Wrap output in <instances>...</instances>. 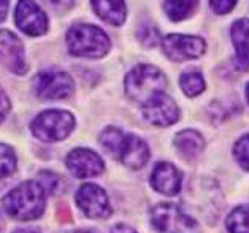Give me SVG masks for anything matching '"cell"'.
<instances>
[{
    "label": "cell",
    "instance_id": "obj_1",
    "mask_svg": "<svg viewBox=\"0 0 249 233\" xmlns=\"http://www.w3.org/2000/svg\"><path fill=\"white\" fill-rule=\"evenodd\" d=\"M100 144L111 157L125 167L140 170L149 161V146L137 135L124 133L116 127H108L100 135Z\"/></svg>",
    "mask_w": 249,
    "mask_h": 233
},
{
    "label": "cell",
    "instance_id": "obj_2",
    "mask_svg": "<svg viewBox=\"0 0 249 233\" xmlns=\"http://www.w3.org/2000/svg\"><path fill=\"white\" fill-rule=\"evenodd\" d=\"M3 210L11 219L34 220L45 213L46 192L37 181H26L5 195Z\"/></svg>",
    "mask_w": 249,
    "mask_h": 233
},
{
    "label": "cell",
    "instance_id": "obj_3",
    "mask_svg": "<svg viewBox=\"0 0 249 233\" xmlns=\"http://www.w3.org/2000/svg\"><path fill=\"white\" fill-rule=\"evenodd\" d=\"M67 45L73 56L78 57H103L110 50V40L102 29L80 24L73 26L67 34Z\"/></svg>",
    "mask_w": 249,
    "mask_h": 233
},
{
    "label": "cell",
    "instance_id": "obj_4",
    "mask_svg": "<svg viewBox=\"0 0 249 233\" xmlns=\"http://www.w3.org/2000/svg\"><path fill=\"white\" fill-rule=\"evenodd\" d=\"M167 79L163 73L153 65H138L125 78V92L132 100L144 105L154 95L165 90Z\"/></svg>",
    "mask_w": 249,
    "mask_h": 233
},
{
    "label": "cell",
    "instance_id": "obj_5",
    "mask_svg": "<svg viewBox=\"0 0 249 233\" xmlns=\"http://www.w3.org/2000/svg\"><path fill=\"white\" fill-rule=\"evenodd\" d=\"M75 128V118L69 111L50 109L40 113L30 124V130L45 143L62 142Z\"/></svg>",
    "mask_w": 249,
    "mask_h": 233
},
{
    "label": "cell",
    "instance_id": "obj_6",
    "mask_svg": "<svg viewBox=\"0 0 249 233\" xmlns=\"http://www.w3.org/2000/svg\"><path fill=\"white\" fill-rule=\"evenodd\" d=\"M76 205L89 219H107L111 216L113 208L108 194L92 182L83 184L76 192Z\"/></svg>",
    "mask_w": 249,
    "mask_h": 233
},
{
    "label": "cell",
    "instance_id": "obj_7",
    "mask_svg": "<svg viewBox=\"0 0 249 233\" xmlns=\"http://www.w3.org/2000/svg\"><path fill=\"white\" fill-rule=\"evenodd\" d=\"M35 90L45 100H59L73 92V79L69 73L59 69H50L40 73L35 79Z\"/></svg>",
    "mask_w": 249,
    "mask_h": 233
},
{
    "label": "cell",
    "instance_id": "obj_8",
    "mask_svg": "<svg viewBox=\"0 0 249 233\" xmlns=\"http://www.w3.org/2000/svg\"><path fill=\"white\" fill-rule=\"evenodd\" d=\"M151 222L160 233H176L191 230L194 227L192 219L173 203H159L151 211Z\"/></svg>",
    "mask_w": 249,
    "mask_h": 233
},
{
    "label": "cell",
    "instance_id": "obj_9",
    "mask_svg": "<svg viewBox=\"0 0 249 233\" xmlns=\"http://www.w3.org/2000/svg\"><path fill=\"white\" fill-rule=\"evenodd\" d=\"M162 46L167 56L172 60H176V62L187 59H197L205 53V41L198 38V36L192 35H167L162 40Z\"/></svg>",
    "mask_w": 249,
    "mask_h": 233
},
{
    "label": "cell",
    "instance_id": "obj_10",
    "mask_svg": "<svg viewBox=\"0 0 249 233\" xmlns=\"http://www.w3.org/2000/svg\"><path fill=\"white\" fill-rule=\"evenodd\" d=\"M143 116L156 127H168L178 121L179 109L167 94L160 92L143 105Z\"/></svg>",
    "mask_w": 249,
    "mask_h": 233
},
{
    "label": "cell",
    "instance_id": "obj_11",
    "mask_svg": "<svg viewBox=\"0 0 249 233\" xmlns=\"http://www.w3.org/2000/svg\"><path fill=\"white\" fill-rule=\"evenodd\" d=\"M65 165L71 175L75 178H81V179L100 175L105 168L102 157L97 152L86 148L71 151L65 159Z\"/></svg>",
    "mask_w": 249,
    "mask_h": 233
},
{
    "label": "cell",
    "instance_id": "obj_12",
    "mask_svg": "<svg viewBox=\"0 0 249 233\" xmlns=\"http://www.w3.org/2000/svg\"><path fill=\"white\" fill-rule=\"evenodd\" d=\"M16 24L22 32L37 36L46 32L48 19L34 0H19L16 7Z\"/></svg>",
    "mask_w": 249,
    "mask_h": 233
},
{
    "label": "cell",
    "instance_id": "obj_13",
    "mask_svg": "<svg viewBox=\"0 0 249 233\" xmlns=\"http://www.w3.org/2000/svg\"><path fill=\"white\" fill-rule=\"evenodd\" d=\"M0 62L18 75L27 72L22 43L10 30H0Z\"/></svg>",
    "mask_w": 249,
    "mask_h": 233
},
{
    "label": "cell",
    "instance_id": "obj_14",
    "mask_svg": "<svg viewBox=\"0 0 249 233\" xmlns=\"http://www.w3.org/2000/svg\"><path fill=\"white\" fill-rule=\"evenodd\" d=\"M151 186L159 194L163 195H176L181 187H183V176H181L179 170L175 165L168 162H160L157 163L153 173H151Z\"/></svg>",
    "mask_w": 249,
    "mask_h": 233
},
{
    "label": "cell",
    "instance_id": "obj_15",
    "mask_svg": "<svg viewBox=\"0 0 249 233\" xmlns=\"http://www.w3.org/2000/svg\"><path fill=\"white\" fill-rule=\"evenodd\" d=\"M175 149L179 152V156L186 159V161H192L196 159L200 152L205 148V140L197 130H183L179 133H176V137L173 140Z\"/></svg>",
    "mask_w": 249,
    "mask_h": 233
},
{
    "label": "cell",
    "instance_id": "obj_16",
    "mask_svg": "<svg viewBox=\"0 0 249 233\" xmlns=\"http://www.w3.org/2000/svg\"><path fill=\"white\" fill-rule=\"evenodd\" d=\"M92 7L103 21L113 26H121L125 21L124 0H92Z\"/></svg>",
    "mask_w": 249,
    "mask_h": 233
},
{
    "label": "cell",
    "instance_id": "obj_17",
    "mask_svg": "<svg viewBox=\"0 0 249 233\" xmlns=\"http://www.w3.org/2000/svg\"><path fill=\"white\" fill-rule=\"evenodd\" d=\"M248 21L240 19L233 24L232 27V38L233 45L236 48V59H238V65L241 70L248 69Z\"/></svg>",
    "mask_w": 249,
    "mask_h": 233
},
{
    "label": "cell",
    "instance_id": "obj_18",
    "mask_svg": "<svg viewBox=\"0 0 249 233\" xmlns=\"http://www.w3.org/2000/svg\"><path fill=\"white\" fill-rule=\"evenodd\" d=\"M198 0H167L165 2V11L167 16L172 21H183L189 18L194 10L197 8Z\"/></svg>",
    "mask_w": 249,
    "mask_h": 233
},
{
    "label": "cell",
    "instance_id": "obj_19",
    "mask_svg": "<svg viewBox=\"0 0 249 233\" xmlns=\"http://www.w3.org/2000/svg\"><path fill=\"white\" fill-rule=\"evenodd\" d=\"M226 227L229 233H249L248 227V206L240 205L230 211L226 220Z\"/></svg>",
    "mask_w": 249,
    "mask_h": 233
},
{
    "label": "cell",
    "instance_id": "obj_20",
    "mask_svg": "<svg viewBox=\"0 0 249 233\" xmlns=\"http://www.w3.org/2000/svg\"><path fill=\"white\" fill-rule=\"evenodd\" d=\"M181 88H183L184 94L189 97L200 95L205 90V79L202 76V73L197 70L186 72L181 76Z\"/></svg>",
    "mask_w": 249,
    "mask_h": 233
},
{
    "label": "cell",
    "instance_id": "obj_21",
    "mask_svg": "<svg viewBox=\"0 0 249 233\" xmlns=\"http://www.w3.org/2000/svg\"><path fill=\"white\" fill-rule=\"evenodd\" d=\"M16 170V154L11 146L0 143V179L10 176Z\"/></svg>",
    "mask_w": 249,
    "mask_h": 233
},
{
    "label": "cell",
    "instance_id": "obj_22",
    "mask_svg": "<svg viewBox=\"0 0 249 233\" xmlns=\"http://www.w3.org/2000/svg\"><path fill=\"white\" fill-rule=\"evenodd\" d=\"M138 38L143 45L156 46L160 41V34L154 24H142L138 29Z\"/></svg>",
    "mask_w": 249,
    "mask_h": 233
},
{
    "label": "cell",
    "instance_id": "obj_23",
    "mask_svg": "<svg viewBox=\"0 0 249 233\" xmlns=\"http://www.w3.org/2000/svg\"><path fill=\"white\" fill-rule=\"evenodd\" d=\"M249 142H248V135H243V137L235 143V148H233V154L238 165L243 170H248L249 168Z\"/></svg>",
    "mask_w": 249,
    "mask_h": 233
},
{
    "label": "cell",
    "instance_id": "obj_24",
    "mask_svg": "<svg viewBox=\"0 0 249 233\" xmlns=\"http://www.w3.org/2000/svg\"><path fill=\"white\" fill-rule=\"evenodd\" d=\"M41 187H43V191L46 194H54L57 191L59 187V176L54 175L53 171H41V173L38 175V181H37Z\"/></svg>",
    "mask_w": 249,
    "mask_h": 233
},
{
    "label": "cell",
    "instance_id": "obj_25",
    "mask_svg": "<svg viewBox=\"0 0 249 233\" xmlns=\"http://www.w3.org/2000/svg\"><path fill=\"white\" fill-rule=\"evenodd\" d=\"M211 8L219 15H226L235 7L236 0H210Z\"/></svg>",
    "mask_w": 249,
    "mask_h": 233
},
{
    "label": "cell",
    "instance_id": "obj_26",
    "mask_svg": "<svg viewBox=\"0 0 249 233\" xmlns=\"http://www.w3.org/2000/svg\"><path fill=\"white\" fill-rule=\"evenodd\" d=\"M8 111H10V100L7 97V92L0 88V124L7 118Z\"/></svg>",
    "mask_w": 249,
    "mask_h": 233
},
{
    "label": "cell",
    "instance_id": "obj_27",
    "mask_svg": "<svg viewBox=\"0 0 249 233\" xmlns=\"http://www.w3.org/2000/svg\"><path fill=\"white\" fill-rule=\"evenodd\" d=\"M110 233H138V232L129 224H116L111 227Z\"/></svg>",
    "mask_w": 249,
    "mask_h": 233
},
{
    "label": "cell",
    "instance_id": "obj_28",
    "mask_svg": "<svg viewBox=\"0 0 249 233\" xmlns=\"http://www.w3.org/2000/svg\"><path fill=\"white\" fill-rule=\"evenodd\" d=\"M53 7H56V8H60V10H67V8H70L71 5H73L75 0H48Z\"/></svg>",
    "mask_w": 249,
    "mask_h": 233
},
{
    "label": "cell",
    "instance_id": "obj_29",
    "mask_svg": "<svg viewBox=\"0 0 249 233\" xmlns=\"http://www.w3.org/2000/svg\"><path fill=\"white\" fill-rule=\"evenodd\" d=\"M7 11H8V0H0V22L7 18Z\"/></svg>",
    "mask_w": 249,
    "mask_h": 233
},
{
    "label": "cell",
    "instance_id": "obj_30",
    "mask_svg": "<svg viewBox=\"0 0 249 233\" xmlns=\"http://www.w3.org/2000/svg\"><path fill=\"white\" fill-rule=\"evenodd\" d=\"M13 233H41L37 227H19V229L13 230Z\"/></svg>",
    "mask_w": 249,
    "mask_h": 233
},
{
    "label": "cell",
    "instance_id": "obj_31",
    "mask_svg": "<svg viewBox=\"0 0 249 233\" xmlns=\"http://www.w3.org/2000/svg\"><path fill=\"white\" fill-rule=\"evenodd\" d=\"M70 233H92V232H89V230H73Z\"/></svg>",
    "mask_w": 249,
    "mask_h": 233
},
{
    "label": "cell",
    "instance_id": "obj_32",
    "mask_svg": "<svg viewBox=\"0 0 249 233\" xmlns=\"http://www.w3.org/2000/svg\"><path fill=\"white\" fill-rule=\"evenodd\" d=\"M0 225H2V222H0Z\"/></svg>",
    "mask_w": 249,
    "mask_h": 233
}]
</instances>
